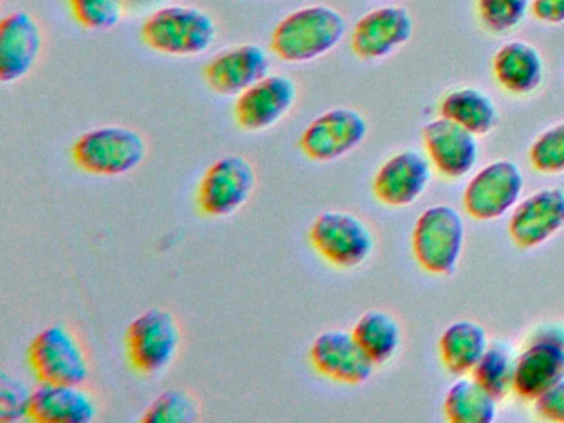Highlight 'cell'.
<instances>
[{"label":"cell","instance_id":"cell-1","mask_svg":"<svg viewBox=\"0 0 564 423\" xmlns=\"http://www.w3.org/2000/svg\"><path fill=\"white\" fill-rule=\"evenodd\" d=\"M348 23L338 10L310 6L286 15L273 30L272 50L286 63H308L335 50Z\"/></svg>","mask_w":564,"mask_h":423},{"label":"cell","instance_id":"cell-2","mask_svg":"<svg viewBox=\"0 0 564 423\" xmlns=\"http://www.w3.org/2000/svg\"><path fill=\"white\" fill-rule=\"evenodd\" d=\"M148 144L140 132L124 126H101L84 132L72 145V158L87 174L117 177L143 164Z\"/></svg>","mask_w":564,"mask_h":423},{"label":"cell","instance_id":"cell-3","mask_svg":"<svg viewBox=\"0 0 564 423\" xmlns=\"http://www.w3.org/2000/svg\"><path fill=\"white\" fill-rule=\"evenodd\" d=\"M216 36L213 17L196 7H163L151 13L141 26L143 42L163 55H200L210 48Z\"/></svg>","mask_w":564,"mask_h":423},{"label":"cell","instance_id":"cell-4","mask_svg":"<svg viewBox=\"0 0 564 423\" xmlns=\"http://www.w3.org/2000/svg\"><path fill=\"white\" fill-rule=\"evenodd\" d=\"M465 243V221L447 204L425 208L412 230V253L422 270L448 276L457 270Z\"/></svg>","mask_w":564,"mask_h":423},{"label":"cell","instance_id":"cell-5","mask_svg":"<svg viewBox=\"0 0 564 423\" xmlns=\"http://www.w3.org/2000/svg\"><path fill=\"white\" fill-rule=\"evenodd\" d=\"M181 327L171 311L151 307L138 314L124 333L128 360L144 376L163 372L180 352Z\"/></svg>","mask_w":564,"mask_h":423},{"label":"cell","instance_id":"cell-6","mask_svg":"<svg viewBox=\"0 0 564 423\" xmlns=\"http://www.w3.org/2000/svg\"><path fill=\"white\" fill-rule=\"evenodd\" d=\"M308 238L319 257L343 270L365 263L375 250L371 228L351 212H322L313 220Z\"/></svg>","mask_w":564,"mask_h":423},{"label":"cell","instance_id":"cell-7","mask_svg":"<svg viewBox=\"0 0 564 423\" xmlns=\"http://www.w3.org/2000/svg\"><path fill=\"white\" fill-rule=\"evenodd\" d=\"M32 372L41 382L84 386L90 377V360L74 330L51 324L32 339L28 350Z\"/></svg>","mask_w":564,"mask_h":423},{"label":"cell","instance_id":"cell-8","mask_svg":"<svg viewBox=\"0 0 564 423\" xmlns=\"http://www.w3.org/2000/svg\"><path fill=\"white\" fill-rule=\"evenodd\" d=\"M257 172L249 159L224 155L207 167L197 188V205L207 217L220 218L242 208L256 191Z\"/></svg>","mask_w":564,"mask_h":423},{"label":"cell","instance_id":"cell-9","mask_svg":"<svg viewBox=\"0 0 564 423\" xmlns=\"http://www.w3.org/2000/svg\"><path fill=\"white\" fill-rule=\"evenodd\" d=\"M523 172L513 161L490 162L475 172L465 187V212L475 220H497L513 210L523 194Z\"/></svg>","mask_w":564,"mask_h":423},{"label":"cell","instance_id":"cell-10","mask_svg":"<svg viewBox=\"0 0 564 423\" xmlns=\"http://www.w3.org/2000/svg\"><path fill=\"white\" fill-rule=\"evenodd\" d=\"M564 377V329L547 324L534 330L517 357L513 390L524 400H536Z\"/></svg>","mask_w":564,"mask_h":423},{"label":"cell","instance_id":"cell-11","mask_svg":"<svg viewBox=\"0 0 564 423\" xmlns=\"http://www.w3.org/2000/svg\"><path fill=\"white\" fill-rule=\"evenodd\" d=\"M368 135V122L352 108H333L313 119L302 138L300 148L315 162H332L345 158L362 144Z\"/></svg>","mask_w":564,"mask_h":423},{"label":"cell","instance_id":"cell-12","mask_svg":"<svg viewBox=\"0 0 564 423\" xmlns=\"http://www.w3.org/2000/svg\"><path fill=\"white\" fill-rule=\"evenodd\" d=\"M564 227V191L541 188L518 202L511 210L508 234L523 250L540 247Z\"/></svg>","mask_w":564,"mask_h":423},{"label":"cell","instance_id":"cell-13","mask_svg":"<svg viewBox=\"0 0 564 423\" xmlns=\"http://www.w3.org/2000/svg\"><path fill=\"white\" fill-rule=\"evenodd\" d=\"M310 362L319 376L346 386L368 382L376 367L352 333L343 329L325 330L315 337L310 347Z\"/></svg>","mask_w":564,"mask_h":423},{"label":"cell","instance_id":"cell-14","mask_svg":"<svg viewBox=\"0 0 564 423\" xmlns=\"http://www.w3.org/2000/svg\"><path fill=\"white\" fill-rule=\"evenodd\" d=\"M299 88L286 75H267L252 88L237 96V124L249 132L265 131L279 124L296 102Z\"/></svg>","mask_w":564,"mask_h":423},{"label":"cell","instance_id":"cell-15","mask_svg":"<svg viewBox=\"0 0 564 423\" xmlns=\"http://www.w3.org/2000/svg\"><path fill=\"white\" fill-rule=\"evenodd\" d=\"M414 20L405 7H379L356 22L351 48L362 59H381L411 40Z\"/></svg>","mask_w":564,"mask_h":423},{"label":"cell","instance_id":"cell-16","mask_svg":"<svg viewBox=\"0 0 564 423\" xmlns=\"http://www.w3.org/2000/svg\"><path fill=\"white\" fill-rule=\"evenodd\" d=\"M431 159L412 149L391 155L372 178V194L388 207L414 204L431 182Z\"/></svg>","mask_w":564,"mask_h":423},{"label":"cell","instance_id":"cell-17","mask_svg":"<svg viewBox=\"0 0 564 423\" xmlns=\"http://www.w3.org/2000/svg\"><path fill=\"white\" fill-rule=\"evenodd\" d=\"M425 152L434 167L448 178L474 171L478 161V139L474 132L447 118H437L422 128Z\"/></svg>","mask_w":564,"mask_h":423},{"label":"cell","instance_id":"cell-18","mask_svg":"<svg viewBox=\"0 0 564 423\" xmlns=\"http://www.w3.org/2000/svg\"><path fill=\"white\" fill-rule=\"evenodd\" d=\"M270 72L265 50L256 43L234 46L220 52L204 69L207 85L220 96H239L252 88Z\"/></svg>","mask_w":564,"mask_h":423},{"label":"cell","instance_id":"cell-19","mask_svg":"<svg viewBox=\"0 0 564 423\" xmlns=\"http://www.w3.org/2000/svg\"><path fill=\"white\" fill-rule=\"evenodd\" d=\"M42 50L37 20L25 12L9 13L0 22V82L15 83L28 76Z\"/></svg>","mask_w":564,"mask_h":423},{"label":"cell","instance_id":"cell-20","mask_svg":"<svg viewBox=\"0 0 564 423\" xmlns=\"http://www.w3.org/2000/svg\"><path fill=\"white\" fill-rule=\"evenodd\" d=\"M97 412L94 395L84 387L41 382L32 393L29 419L39 423H90Z\"/></svg>","mask_w":564,"mask_h":423},{"label":"cell","instance_id":"cell-21","mask_svg":"<svg viewBox=\"0 0 564 423\" xmlns=\"http://www.w3.org/2000/svg\"><path fill=\"white\" fill-rule=\"evenodd\" d=\"M491 66L498 85L513 95H530L543 85V56L536 46L523 40L501 45Z\"/></svg>","mask_w":564,"mask_h":423},{"label":"cell","instance_id":"cell-22","mask_svg":"<svg viewBox=\"0 0 564 423\" xmlns=\"http://www.w3.org/2000/svg\"><path fill=\"white\" fill-rule=\"evenodd\" d=\"M487 333L475 321H455L445 327L438 339L442 364L454 376H467L488 349Z\"/></svg>","mask_w":564,"mask_h":423},{"label":"cell","instance_id":"cell-23","mask_svg":"<svg viewBox=\"0 0 564 423\" xmlns=\"http://www.w3.org/2000/svg\"><path fill=\"white\" fill-rule=\"evenodd\" d=\"M438 111L442 118L457 122L475 135L488 134L498 122V109L494 99L487 93L470 86L448 91L442 98Z\"/></svg>","mask_w":564,"mask_h":423},{"label":"cell","instance_id":"cell-24","mask_svg":"<svg viewBox=\"0 0 564 423\" xmlns=\"http://www.w3.org/2000/svg\"><path fill=\"white\" fill-rule=\"evenodd\" d=\"M351 333L375 366L389 362L401 346V326L386 311H366L356 321Z\"/></svg>","mask_w":564,"mask_h":423},{"label":"cell","instance_id":"cell-25","mask_svg":"<svg viewBox=\"0 0 564 423\" xmlns=\"http://www.w3.org/2000/svg\"><path fill=\"white\" fill-rule=\"evenodd\" d=\"M498 400L471 377H462L445 393L444 413L452 423H491Z\"/></svg>","mask_w":564,"mask_h":423},{"label":"cell","instance_id":"cell-26","mask_svg":"<svg viewBox=\"0 0 564 423\" xmlns=\"http://www.w3.org/2000/svg\"><path fill=\"white\" fill-rule=\"evenodd\" d=\"M514 369L517 357L511 347L505 343H494L471 370V377L495 399L501 400L513 389Z\"/></svg>","mask_w":564,"mask_h":423},{"label":"cell","instance_id":"cell-27","mask_svg":"<svg viewBox=\"0 0 564 423\" xmlns=\"http://www.w3.org/2000/svg\"><path fill=\"white\" fill-rule=\"evenodd\" d=\"M199 403L193 393L183 389H167L144 410L141 422L193 423L199 419Z\"/></svg>","mask_w":564,"mask_h":423},{"label":"cell","instance_id":"cell-28","mask_svg":"<svg viewBox=\"0 0 564 423\" xmlns=\"http://www.w3.org/2000/svg\"><path fill=\"white\" fill-rule=\"evenodd\" d=\"M528 158L541 174H564V121L544 129L531 144Z\"/></svg>","mask_w":564,"mask_h":423},{"label":"cell","instance_id":"cell-29","mask_svg":"<svg viewBox=\"0 0 564 423\" xmlns=\"http://www.w3.org/2000/svg\"><path fill=\"white\" fill-rule=\"evenodd\" d=\"M533 0H477L478 17L490 32L505 33L517 29Z\"/></svg>","mask_w":564,"mask_h":423},{"label":"cell","instance_id":"cell-30","mask_svg":"<svg viewBox=\"0 0 564 423\" xmlns=\"http://www.w3.org/2000/svg\"><path fill=\"white\" fill-rule=\"evenodd\" d=\"M72 13L88 30H110L121 22L123 0H68Z\"/></svg>","mask_w":564,"mask_h":423},{"label":"cell","instance_id":"cell-31","mask_svg":"<svg viewBox=\"0 0 564 423\" xmlns=\"http://www.w3.org/2000/svg\"><path fill=\"white\" fill-rule=\"evenodd\" d=\"M32 393L34 390L29 389L24 380L6 370L0 373V422L12 423L28 419Z\"/></svg>","mask_w":564,"mask_h":423},{"label":"cell","instance_id":"cell-32","mask_svg":"<svg viewBox=\"0 0 564 423\" xmlns=\"http://www.w3.org/2000/svg\"><path fill=\"white\" fill-rule=\"evenodd\" d=\"M534 410L541 419L564 423V377L534 400Z\"/></svg>","mask_w":564,"mask_h":423},{"label":"cell","instance_id":"cell-33","mask_svg":"<svg viewBox=\"0 0 564 423\" xmlns=\"http://www.w3.org/2000/svg\"><path fill=\"white\" fill-rule=\"evenodd\" d=\"M531 12L540 22L560 25L564 23V0H533Z\"/></svg>","mask_w":564,"mask_h":423}]
</instances>
